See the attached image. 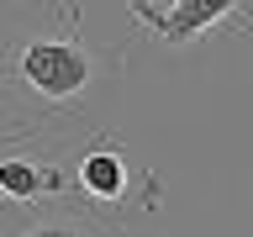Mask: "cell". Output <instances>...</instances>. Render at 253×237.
I'll return each instance as SVG.
<instances>
[{"label":"cell","instance_id":"obj_1","mask_svg":"<svg viewBox=\"0 0 253 237\" xmlns=\"http://www.w3.org/2000/svg\"><path fill=\"white\" fill-rule=\"evenodd\" d=\"M21 79L42 100H69L90 84V53L79 42H63V37H37V42L21 47Z\"/></svg>","mask_w":253,"mask_h":237},{"label":"cell","instance_id":"obj_2","mask_svg":"<svg viewBox=\"0 0 253 237\" xmlns=\"http://www.w3.org/2000/svg\"><path fill=\"white\" fill-rule=\"evenodd\" d=\"M126 158L116 153V148H90V153L79 158L74 169V185L90 195V200H122L126 195Z\"/></svg>","mask_w":253,"mask_h":237},{"label":"cell","instance_id":"obj_3","mask_svg":"<svg viewBox=\"0 0 253 237\" xmlns=\"http://www.w3.org/2000/svg\"><path fill=\"white\" fill-rule=\"evenodd\" d=\"M53 190H63L58 169L32 163V158H0V195H11V200H37V195H53Z\"/></svg>","mask_w":253,"mask_h":237},{"label":"cell","instance_id":"obj_4","mask_svg":"<svg viewBox=\"0 0 253 237\" xmlns=\"http://www.w3.org/2000/svg\"><path fill=\"white\" fill-rule=\"evenodd\" d=\"M27 237H79L74 227H37V232H27Z\"/></svg>","mask_w":253,"mask_h":237}]
</instances>
